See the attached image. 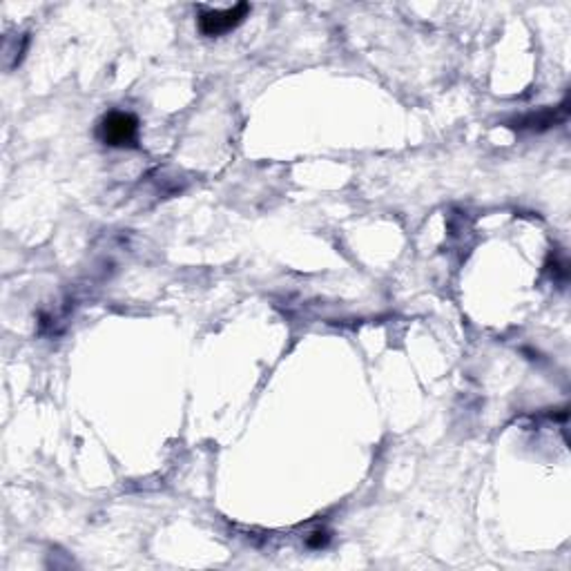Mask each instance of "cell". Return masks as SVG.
Segmentation results:
<instances>
[{
  "label": "cell",
  "mask_w": 571,
  "mask_h": 571,
  "mask_svg": "<svg viewBox=\"0 0 571 571\" xmlns=\"http://www.w3.org/2000/svg\"><path fill=\"white\" fill-rule=\"evenodd\" d=\"M99 139L105 145H112V148H132L139 139V119L130 112H114L105 114L100 119L99 130H96Z\"/></svg>",
  "instance_id": "cell-1"
},
{
  "label": "cell",
  "mask_w": 571,
  "mask_h": 571,
  "mask_svg": "<svg viewBox=\"0 0 571 571\" xmlns=\"http://www.w3.org/2000/svg\"><path fill=\"white\" fill-rule=\"evenodd\" d=\"M248 14H250V5L248 3H239L230 9H208V12L199 14L196 25H199V32L204 34V37L210 38L224 37V34L239 27Z\"/></svg>",
  "instance_id": "cell-2"
},
{
  "label": "cell",
  "mask_w": 571,
  "mask_h": 571,
  "mask_svg": "<svg viewBox=\"0 0 571 571\" xmlns=\"http://www.w3.org/2000/svg\"><path fill=\"white\" fill-rule=\"evenodd\" d=\"M567 116V112H565V105H560V108H554V110H543V112L538 114H524V116H518V119H513L512 123H509V128L518 130V132H545V130L554 128L555 123H560V121Z\"/></svg>",
  "instance_id": "cell-3"
},
{
  "label": "cell",
  "mask_w": 571,
  "mask_h": 571,
  "mask_svg": "<svg viewBox=\"0 0 571 571\" xmlns=\"http://www.w3.org/2000/svg\"><path fill=\"white\" fill-rule=\"evenodd\" d=\"M328 540H331V535H328L326 532H315V534L308 535L306 543L311 549H322V547H326Z\"/></svg>",
  "instance_id": "cell-4"
}]
</instances>
